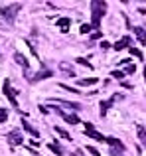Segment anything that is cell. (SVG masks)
<instances>
[{
  "mask_svg": "<svg viewBox=\"0 0 146 156\" xmlns=\"http://www.w3.org/2000/svg\"><path fill=\"white\" fill-rule=\"evenodd\" d=\"M128 44H130V38L124 36L123 40H119V42L115 44V51H120V50H124V48H128Z\"/></svg>",
  "mask_w": 146,
  "mask_h": 156,
  "instance_id": "obj_12",
  "label": "cell"
},
{
  "mask_svg": "<svg viewBox=\"0 0 146 156\" xmlns=\"http://www.w3.org/2000/svg\"><path fill=\"white\" fill-rule=\"evenodd\" d=\"M113 105V101L109 99V101H101L99 103V107H101V117H105V115H107V111H109V107Z\"/></svg>",
  "mask_w": 146,
  "mask_h": 156,
  "instance_id": "obj_17",
  "label": "cell"
},
{
  "mask_svg": "<svg viewBox=\"0 0 146 156\" xmlns=\"http://www.w3.org/2000/svg\"><path fill=\"white\" fill-rule=\"evenodd\" d=\"M51 75H54V71H51V69H42V71H38V73H36V75L32 77L30 81H34V83H36V81H42V79H47V77H51Z\"/></svg>",
  "mask_w": 146,
  "mask_h": 156,
  "instance_id": "obj_7",
  "label": "cell"
},
{
  "mask_svg": "<svg viewBox=\"0 0 146 156\" xmlns=\"http://www.w3.org/2000/svg\"><path fill=\"white\" fill-rule=\"evenodd\" d=\"M93 40H97V38H101V32H93V36H91Z\"/></svg>",
  "mask_w": 146,
  "mask_h": 156,
  "instance_id": "obj_30",
  "label": "cell"
},
{
  "mask_svg": "<svg viewBox=\"0 0 146 156\" xmlns=\"http://www.w3.org/2000/svg\"><path fill=\"white\" fill-rule=\"evenodd\" d=\"M47 148H50L51 152H55L57 156H63V148H61V146H59L55 140H54V142H50V144H47Z\"/></svg>",
  "mask_w": 146,
  "mask_h": 156,
  "instance_id": "obj_16",
  "label": "cell"
},
{
  "mask_svg": "<svg viewBox=\"0 0 146 156\" xmlns=\"http://www.w3.org/2000/svg\"><path fill=\"white\" fill-rule=\"evenodd\" d=\"M87 152H91L93 156H101V152L97 148H93V146H87Z\"/></svg>",
  "mask_w": 146,
  "mask_h": 156,
  "instance_id": "obj_27",
  "label": "cell"
},
{
  "mask_svg": "<svg viewBox=\"0 0 146 156\" xmlns=\"http://www.w3.org/2000/svg\"><path fill=\"white\" fill-rule=\"evenodd\" d=\"M8 119V111L6 109H0V122H4Z\"/></svg>",
  "mask_w": 146,
  "mask_h": 156,
  "instance_id": "obj_26",
  "label": "cell"
},
{
  "mask_svg": "<svg viewBox=\"0 0 146 156\" xmlns=\"http://www.w3.org/2000/svg\"><path fill=\"white\" fill-rule=\"evenodd\" d=\"M22 134H20V130H12V133H8V142H10L12 146H18L22 144Z\"/></svg>",
  "mask_w": 146,
  "mask_h": 156,
  "instance_id": "obj_6",
  "label": "cell"
},
{
  "mask_svg": "<svg viewBox=\"0 0 146 156\" xmlns=\"http://www.w3.org/2000/svg\"><path fill=\"white\" fill-rule=\"evenodd\" d=\"M54 103H59V105H63V107H69V109H73V111H79L81 107V103H71V101H63V99H54Z\"/></svg>",
  "mask_w": 146,
  "mask_h": 156,
  "instance_id": "obj_10",
  "label": "cell"
},
{
  "mask_svg": "<svg viewBox=\"0 0 146 156\" xmlns=\"http://www.w3.org/2000/svg\"><path fill=\"white\" fill-rule=\"evenodd\" d=\"M123 87H127V89H132V85L128 83V81H123Z\"/></svg>",
  "mask_w": 146,
  "mask_h": 156,
  "instance_id": "obj_31",
  "label": "cell"
},
{
  "mask_svg": "<svg viewBox=\"0 0 146 156\" xmlns=\"http://www.w3.org/2000/svg\"><path fill=\"white\" fill-rule=\"evenodd\" d=\"M75 61H77V63H79V65H85V67H89V69H91V67H93V65H91V63H89V61H87V59H83V57H77V59H75Z\"/></svg>",
  "mask_w": 146,
  "mask_h": 156,
  "instance_id": "obj_22",
  "label": "cell"
},
{
  "mask_svg": "<svg viewBox=\"0 0 146 156\" xmlns=\"http://www.w3.org/2000/svg\"><path fill=\"white\" fill-rule=\"evenodd\" d=\"M105 142H109V144H111L113 148L120 150V152H123V150H124V144H123V142L119 140V138H115V136H107V140H105Z\"/></svg>",
  "mask_w": 146,
  "mask_h": 156,
  "instance_id": "obj_9",
  "label": "cell"
},
{
  "mask_svg": "<svg viewBox=\"0 0 146 156\" xmlns=\"http://www.w3.org/2000/svg\"><path fill=\"white\" fill-rule=\"evenodd\" d=\"M83 125H85V136L93 138V140H97V142H105V140H107V136H103L101 133H97V130H95L93 122H83Z\"/></svg>",
  "mask_w": 146,
  "mask_h": 156,
  "instance_id": "obj_3",
  "label": "cell"
},
{
  "mask_svg": "<svg viewBox=\"0 0 146 156\" xmlns=\"http://www.w3.org/2000/svg\"><path fill=\"white\" fill-rule=\"evenodd\" d=\"M55 113H57V115H59V117H61L65 122H69V125H79V122H81V119L77 117V115H69V113H65V111L57 109V107H55Z\"/></svg>",
  "mask_w": 146,
  "mask_h": 156,
  "instance_id": "obj_5",
  "label": "cell"
},
{
  "mask_svg": "<svg viewBox=\"0 0 146 156\" xmlns=\"http://www.w3.org/2000/svg\"><path fill=\"white\" fill-rule=\"evenodd\" d=\"M69 24H71V20H69V18H59V20H57V26H61V30H63V32H67Z\"/></svg>",
  "mask_w": 146,
  "mask_h": 156,
  "instance_id": "obj_18",
  "label": "cell"
},
{
  "mask_svg": "<svg viewBox=\"0 0 146 156\" xmlns=\"http://www.w3.org/2000/svg\"><path fill=\"white\" fill-rule=\"evenodd\" d=\"M97 81H99L97 77H89V79H79L77 85H79V87H89V85H95Z\"/></svg>",
  "mask_w": 146,
  "mask_h": 156,
  "instance_id": "obj_15",
  "label": "cell"
},
{
  "mask_svg": "<svg viewBox=\"0 0 146 156\" xmlns=\"http://www.w3.org/2000/svg\"><path fill=\"white\" fill-rule=\"evenodd\" d=\"M22 126H24V130H28V133H30L32 136H34V140H36V138L40 136V133H38V130H36V129H34V126H32V125H30L28 121H22Z\"/></svg>",
  "mask_w": 146,
  "mask_h": 156,
  "instance_id": "obj_13",
  "label": "cell"
},
{
  "mask_svg": "<svg viewBox=\"0 0 146 156\" xmlns=\"http://www.w3.org/2000/svg\"><path fill=\"white\" fill-rule=\"evenodd\" d=\"M138 138H140L142 144H146V129L144 126H138Z\"/></svg>",
  "mask_w": 146,
  "mask_h": 156,
  "instance_id": "obj_20",
  "label": "cell"
},
{
  "mask_svg": "<svg viewBox=\"0 0 146 156\" xmlns=\"http://www.w3.org/2000/svg\"><path fill=\"white\" fill-rule=\"evenodd\" d=\"M130 55H134V57H138V59H142V51L136 50V48H130Z\"/></svg>",
  "mask_w": 146,
  "mask_h": 156,
  "instance_id": "obj_23",
  "label": "cell"
},
{
  "mask_svg": "<svg viewBox=\"0 0 146 156\" xmlns=\"http://www.w3.org/2000/svg\"><path fill=\"white\" fill-rule=\"evenodd\" d=\"M91 30H93V26H91V24H81V28H79V32H81V34H89Z\"/></svg>",
  "mask_w": 146,
  "mask_h": 156,
  "instance_id": "obj_21",
  "label": "cell"
},
{
  "mask_svg": "<svg viewBox=\"0 0 146 156\" xmlns=\"http://www.w3.org/2000/svg\"><path fill=\"white\" fill-rule=\"evenodd\" d=\"M113 156H124V154L120 152V150H115V148H113Z\"/></svg>",
  "mask_w": 146,
  "mask_h": 156,
  "instance_id": "obj_29",
  "label": "cell"
},
{
  "mask_svg": "<svg viewBox=\"0 0 146 156\" xmlns=\"http://www.w3.org/2000/svg\"><path fill=\"white\" fill-rule=\"evenodd\" d=\"M59 87H61V89H65V91H69V93H81V91H77L75 87H67L65 83H59Z\"/></svg>",
  "mask_w": 146,
  "mask_h": 156,
  "instance_id": "obj_24",
  "label": "cell"
},
{
  "mask_svg": "<svg viewBox=\"0 0 146 156\" xmlns=\"http://www.w3.org/2000/svg\"><path fill=\"white\" fill-rule=\"evenodd\" d=\"M59 69H61V71H65L69 77H75V75H77V73L73 71V67H71L69 63H65V61H61V63H59Z\"/></svg>",
  "mask_w": 146,
  "mask_h": 156,
  "instance_id": "obj_14",
  "label": "cell"
},
{
  "mask_svg": "<svg viewBox=\"0 0 146 156\" xmlns=\"http://www.w3.org/2000/svg\"><path fill=\"white\" fill-rule=\"evenodd\" d=\"M20 8H22V4H18V2L10 4V6H6V8H0V16H2L8 24H14V20H16V16H18Z\"/></svg>",
  "mask_w": 146,
  "mask_h": 156,
  "instance_id": "obj_2",
  "label": "cell"
},
{
  "mask_svg": "<svg viewBox=\"0 0 146 156\" xmlns=\"http://www.w3.org/2000/svg\"><path fill=\"white\" fill-rule=\"evenodd\" d=\"M4 95H6L8 97V101H10V103H12V107H14V109H20V107H18V101H16V91H14V89H12L10 87V81H4Z\"/></svg>",
  "mask_w": 146,
  "mask_h": 156,
  "instance_id": "obj_4",
  "label": "cell"
},
{
  "mask_svg": "<svg viewBox=\"0 0 146 156\" xmlns=\"http://www.w3.org/2000/svg\"><path fill=\"white\" fill-rule=\"evenodd\" d=\"M14 59H16V63H18V65H22V67L26 69V71L30 69V63H28V59L22 55V53H18V51H16V53H14Z\"/></svg>",
  "mask_w": 146,
  "mask_h": 156,
  "instance_id": "obj_11",
  "label": "cell"
},
{
  "mask_svg": "<svg viewBox=\"0 0 146 156\" xmlns=\"http://www.w3.org/2000/svg\"><path fill=\"white\" fill-rule=\"evenodd\" d=\"M134 71H136V67H134V65H128V67H127V73H128V75H132Z\"/></svg>",
  "mask_w": 146,
  "mask_h": 156,
  "instance_id": "obj_28",
  "label": "cell"
},
{
  "mask_svg": "<svg viewBox=\"0 0 146 156\" xmlns=\"http://www.w3.org/2000/svg\"><path fill=\"white\" fill-rule=\"evenodd\" d=\"M132 32H134V36L138 38V42L146 46V28H142V26H136V28H132Z\"/></svg>",
  "mask_w": 146,
  "mask_h": 156,
  "instance_id": "obj_8",
  "label": "cell"
},
{
  "mask_svg": "<svg viewBox=\"0 0 146 156\" xmlns=\"http://www.w3.org/2000/svg\"><path fill=\"white\" fill-rule=\"evenodd\" d=\"M91 26L93 28H99L101 26V20H103V16H105V10H107V2L105 0H93L91 2Z\"/></svg>",
  "mask_w": 146,
  "mask_h": 156,
  "instance_id": "obj_1",
  "label": "cell"
},
{
  "mask_svg": "<svg viewBox=\"0 0 146 156\" xmlns=\"http://www.w3.org/2000/svg\"><path fill=\"white\" fill-rule=\"evenodd\" d=\"M144 81H146V67H144Z\"/></svg>",
  "mask_w": 146,
  "mask_h": 156,
  "instance_id": "obj_32",
  "label": "cell"
},
{
  "mask_svg": "<svg viewBox=\"0 0 146 156\" xmlns=\"http://www.w3.org/2000/svg\"><path fill=\"white\" fill-rule=\"evenodd\" d=\"M55 133H57V134H59L61 138H67V140H71V134L67 133L65 129H61V126H55Z\"/></svg>",
  "mask_w": 146,
  "mask_h": 156,
  "instance_id": "obj_19",
  "label": "cell"
},
{
  "mask_svg": "<svg viewBox=\"0 0 146 156\" xmlns=\"http://www.w3.org/2000/svg\"><path fill=\"white\" fill-rule=\"evenodd\" d=\"M111 75H113V79H119V81H123V77H124V73H123V71H113V73H111Z\"/></svg>",
  "mask_w": 146,
  "mask_h": 156,
  "instance_id": "obj_25",
  "label": "cell"
}]
</instances>
